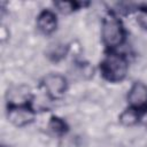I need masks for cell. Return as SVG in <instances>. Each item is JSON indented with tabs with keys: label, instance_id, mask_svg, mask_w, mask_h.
<instances>
[{
	"label": "cell",
	"instance_id": "1",
	"mask_svg": "<svg viewBox=\"0 0 147 147\" xmlns=\"http://www.w3.org/2000/svg\"><path fill=\"white\" fill-rule=\"evenodd\" d=\"M127 61L123 55H119L117 53H110L108 54L101 62L100 69L102 76L113 83L121 82L125 78L127 74Z\"/></svg>",
	"mask_w": 147,
	"mask_h": 147
},
{
	"label": "cell",
	"instance_id": "2",
	"mask_svg": "<svg viewBox=\"0 0 147 147\" xmlns=\"http://www.w3.org/2000/svg\"><path fill=\"white\" fill-rule=\"evenodd\" d=\"M101 37L103 44L110 49L119 46L124 40L123 25L113 13H108L102 20Z\"/></svg>",
	"mask_w": 147,
	"mask_h": 147
},
{
	"label": "cell",
	"instance_id": "3",
	"mask_svg": "<svg viewBox=\"0 0 147 147\" xmlns=\"http://www.w3.org/2000/svg\"><path fill=\"white\" fill-rule=\"evenodd\" d=\"M7 117H8V121L13 125L24 126V125L30 124L34 119V111L26 103L9 106Z\"/></svg>",
	"mask_w": 147,
	"mask_h": 147
},
{
	"label": "cell",
	"instance_id": "4",
	"mask_svg": "<svg viewBox=\"0 0 147 147\" xmlns=\"http://www.w3.org/2000/svg\"><path fill=\"white\" fill-rule=\"evenodd\" d=\"M42 85L52 99H57L61 98L67 90V79L62 75L49 74L44 78Z\"/></svg>",
	"mask_w": 147,
	"mask_h": 147
},
{
	"label": "cell",
	"instance_id": "5",
	"mask_svg": "<svg viewBox=\"0 0 147 147\" xmlns=\"http://www.w3.org/2000/svg\"><path fill=\"white\" fill-rule=\"evenodd\" d=\"M127 100H129L130 107L137 110L146 109L147 108V86L140 82L134 83L129 91Z\"/></svg>",
	"mask_w": 147,
	"mask_h": 147
},
{
	"label": "cell",
	"instance_id": "6",
	"mask_svg": "<svg viewBox=\"0 0 147 147\" xmlns=\"http://www.w3.org/2000/svg\"><path fill=\"white\" fill-rule=\"evenodd\" d=\"M56 25H57V21L54 13L49 10H45L39 14L37 18V26L42 33L45 34L53 33L56 30Z\"/></svg>",
	"mask_w": 147,
	"mask_h": 147
},
{
	"label": "cell",
	"instance_id": "7",
	"mask_svg": "<svg viewBox=\"0 0 147 147\" xmlns=\"http://www.w3.org/2000/svg\"><path fill=\"white\" fill-rule=\"evenodd\" d=\"M138 121H139V110H137L132 107L127 108L119 115V122L126 126L134 125Z\"/></svg>",
	"mask_w": 147,
	"mask_h": 147
},
{
	"label": "cell",
	"instance_id": "8",
	"mask_svg": "<svg viewBox=\"0 0 147 147\" xmlns=\"http://www.w3.org/2000/svg\"><path fill=\"white\" fill-rule=\"evenodd\" d=\"M48 127L52 132H54L55 134H61L65 131V123L57 117H52L49 123H48Z\"/></svg>",
	"mask_w": 147,
	"mask_h": 147
},
{
	"label": "cell",
	"instance_id": "9",
	"mask_svg": "<svg viewBox=\"0 0 147 147\" xmlns=\"http://www.w3.org/2000/svg\"><path fill=\"white\" fill-rule=\"evenodd\" d=\"M54 5L57 8V10L62 14H69L78 7V3L75 1H57Z\"/></svg>",
	"mask_w": 147,
	"mask_h": 147
},
{
	"label": "cell",
	"instance_id": "10",
	"mask_svg": "<svg viewBox=\"0 0 147 147\" xmlns=\"http://www.w3.org/2000/svg\"><path fill=\"white\" fill-rule=\"evenodd\" d=\"M137 22L142 29L147 30V8H140L138 10V13H137Z\"/></svg>",
	"mask_w": 147,
	"mask_h": 147
}]
</instances>
